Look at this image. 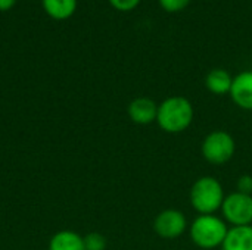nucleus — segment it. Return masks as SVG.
<instances>
[{
    "label": "nucleus",
    "instance_id": "obj_3",
    "mask_svg": "<svg viewBox=\"0 0 252 250\" xmlns=\"http://www.w3.org/2000/svg\"><path fill=\"white\" fill-rule=\"evenodd\" d=\"M229 228L227 222L217 215H198L189 225V236L196 248L214 250L223 246Z\"/></svg>",
    "mask_w": 252,
    "mask_h": 250
},
{
    "label": "nucleus",
    "instance_id": "obj_4",
    "mask_svg": "<svg viewBox=\"0 0 252 250\" xmlns=\"http://www.w3.org/2000/svg\"><path fill=\"white\" fill-rule=\"evenodd\" d=\"M236 152L235 139L224 130H214L205 136L201 144L202 158L211 165H224L230 162Z\"/></svg>",
    "mask_w": 252,
    "mask_h": 250
},
{
    "label": "nucleus",
    "instance_id": "obj_1",
    "mask_svg": "<svg viewBox=\"0 0 252 250\" xmlns=\"http://www.w3.org/2000/svg\"><path fill=\"white\" fill-rule=\"evenodd\" d=\"M193 118V105L185 96H170L158 105L157 124L164 133L180 134L192 125Z\"/></svg>",
    "mask_w": 252,
    "mask_h": 250
},
{
    "label": "nucleus",
    "instance_id": "obj_11",
    "mask_svg": "<svg viewBox=\"0 0 252 250\" xmlns=\"http://www.w3.org/2000/svg\"><path fill=\"white\" fill-rule=\"evenodd\" d=\"M41 4L44 12L56 21L71 18L77 9V0H41Z\"/></svg>",
    "mask_w": 252,
    "mask_h": 250
},
{
    "label": "nucleus",
    "instance_id": "obj_9",
    "mask_svg": "<svg viewBox=\"0 0 252 250\" xmlns=\"http://www.w3.org/2000/svg\"><path fill=\"white\" fill-rule=\"evenodd\" d=\"M221 249L252 250V225L230 227Z\"/></svg>",
    "mask_w": 252,
    "mask_h": 250
},
{
    "label": "nucleus",
    "instance_id": "obj_5",
    "mask_svg": "<svg viewBox=\"0 0 252 250\" xmlns=\"http://www.w3.org/2000/svg\"><path fill=\"white\" fill-rule=\"evenodd\" d=\"M223 220L230 227L252 225V196L233 192L224 197L221 205Z\"/></svg>",
    "mask_w": 252,
    "mask_h": 250
},
{
    "label": "nucleus",
    "instance_id": "obj_15",
    "mask_svg": "<svg viewBox=\"0 0 252 250\" xmlns=\"http://www.w3.org/2000/svg\"><path fill=\"white\" fill-rule=\"evenodd\" d=\"M236 192L252 196V175L244 174L236 180Z\"/></svg>",
    "mask_w": 252,
    "mask_h": 250
},
{
    "label": "nucleus",
    "instance_id": "obj_6",
    "mask_svg": "<svg viewBox=\"0 0 252 250\" xmlns=\"http://www.w3.org/2000/svg\"><path fill=\"white\" fill-rule=\"evenodd\" d=\"M154 231L164 240H176L189 228L185 214L179 209H164L154 220Z\"/></svg>",
    "mask_w": 252,
    "mask_h": 250
},
{
    "label": "nucleus",
    "instance_id": "obj_7",
    "mask_svg": "<svg viewBox=\"0 0 252 250\" xmlns=\"http://www.w3.org/2000/svg\"><path fill=\"white\" fill-rule=\"evenodd\" d=\"M229 94L238 108L252 111V71H242L233 77Z\"/></svg>",
    "mask_w": 252,
    "mask_h": 250
},
{
    "label": "nucleus",
    "instance_id": "obj_17",
    "mask_svg": "<svg viewBox=\"0 0 252 250\" xmlns=\"http://www.w3.org/2000/svg\"><path fill=\"white\" fill-rule=\"evenodd\" d=\"M16 0H0V12H6L10 10L15 6Z\"/></svg>",
    "mask_w": 252,
    "mask_h": 250
},
{
    "label": "nucleus",
    "instance_id": "obj_12",
    "mask_svg": "<svg viewBox=\"0 0 252 250\" xmlns=\"http://www.w3.org/2000/svg\"><path fill=\"white\" fill-rule=\"evenodd\" d=\"M49 250H86L84 239L74 231H59L52 237Z\"/></svg>",
    "mask_w": 252,
    "mask_h": 250
},
{
    "label": "nucleus",
    "instance_id": "obj_2",
    "mask_svg": "<svg viewBox=\"0 0 252 250\" xmlns=\"http://www.w3.org/2000/svg\"><path fill=\"white\" fill-rule=\"evenodd\" d=\"M224 197L221 183L211 175L199 177L192 184L189 193L190 205L199 215H216V212L221 209Z\"/></svg>",
    "mask_w": 252,
    "mask_h": 250
},
{
    "label": "nucleus",
    "instance_id": "obj_16",
    "mask_svg": "<svg viewBox=\"0 0 252 250\" xmlns=\"http://www.w3.org/2000/svg\"><path fill=\"white\" fill-rule=\"evenodd\" d=\"M111 6L120 12H130L136 9L140 3V0H109Z\"/></svg>",
    "mask_w": 252,
    "mask_h": 250
},
{
    "label": "nucleus",
    "instance_id": "obj_14",
    "mask_svg": "<svg viewBox=\"0 0 252 250\" xmlns=\"http://www.w3.org/2000/svg\"><path fill=\"white\" fill-rule=\"evenodd\" d=\"M190 1L192 0H158L161 7L165 12H170V13H176V12H180V10L186 9Z\"/></svg>",
    "mask_w": 252,
    "mask_h": 250
},
{
    "label": "nucleus",
    "instance_id": "obj_13",
    "mask_svg": "<svg viewBox=\"0 0 252 250\" xmlns=\"http://www.w3.org/2000/svg\"><path fill=\"white\" fill-rule=\"evenodd\" d=\"M84 239L86 250H105L106 249V239L100 233H89Z\"/></svg>",
    "mask_w": 252,
    "mask_h": 250
},
{
    "label": "nucleus",
    "instance_id": "obj_10",
    "mask_svg": "<svg viewBox=\"0 0 252 250\" xmlns=\"http://www.w3.org/2000/svg\"><path fill=\"white\" fill-rule=\"evenodd\" d=\"M232 83H233V77L230 75L229 71L223 68L211 69L205 77V87L208 88L210 93L217 96L229 94L232 88Z\"/></svg>",
    "mask_w": 252,
    "mask_h": 250
},
{
    "label": "nucleus",
    "instance_id": "obj_8",
    "mask_svg": "<svg viewBox=\"0 0 252 250\" xmlns=\"http://www.w3.org/2000/svg\"><path fill=\"white\" fill-rule=\"evenodd\" d=\"M128 116L134 124L139 125H149L152 122H157L158 115V105L155 100L149 97H136L130 102L127 108Z\"/></svg>",
    "mask_w": 252,
    "mask_h": 250
}]
</instances>
